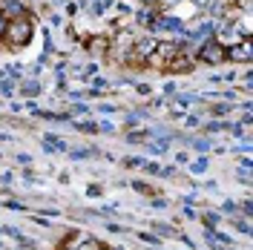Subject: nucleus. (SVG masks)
Returning <instances> with one entry per match:
<instances>
[{"instance_id":"f257e3e1","label":"nucleus","mask_w":253,"mask_h":250,"mask_svg":"<svg viewBox=\"0 0 253 250\" xmlns=\"http://www.w3.org/2000/svg\"><path fill=\"white\" fill-rule=\"evenodd\" d=\"M3 41H9V46H12V49L26 46V43L32 41V20H29L26 15L12 17V20H9V26H6Z\"/></svg>"},{"instance_id":"f03ea898","label":"nucleus","mask_w":253,"mask_h":250,"mask_svg":"<svg viewBox=\"0 0 253 250\" xmlns=\"http://www.w3.org/2000/svg\"><path fill=\"white\" fill-rule=\"evenodd\" d=\"M199 61L210 63V66H219V63H224V61H227V58H224V46H221L219 41H205V43H202V49H199Z\"/></svg>"},{"instance_id":"7ed1b4c3","label":"nucleus","mask_w":253,"mask_h":250,"mask_svg":"<svg viewBox=\"0 0 253 250\" xmlns=\"http://www.w3.org/2000/svg\"><path fill=\"white\" fill-rule=\"evenodd\" d=\"M224 58H227V61H233V63H251L253 61V43L245 38L242 43L224 49Z\"/></svg>"},{"instance_id":"20e7f679","label":"nucleus","mask_w":253,"mask_h":250,"mask_svg":"<svg viewBox=\"0 0 253 250\" xmlns=\"http://www.w3.org/2000/svg\"><path fill=\"white\" fill-rule=\"evenodd\" d=\"M132 49H135V61H150L153 58V52H156V41L153 38H141V41H135L132 43Z\"/></svg>"},{"instance_id":"39448f33","label":"nucleus","mask_w":253,"mask_h":250,"mask_svg":"<svg viewBox=\"0 0 253 250\" xmlns=\"http://www.w3.org/2000/svg\"><path fill=\"white\" fill-rule=\"evenodd\" d=\"M0 15H6L9 20H12V17L26 15V9H23V3H20V0H3V6H0Z\"/></svg>"},{"instance_id":"423d86ee","label":"nucleus","mask_w":253,"mask_h":250,"mask_svg":"<svg viewBox=\"0 0 253 250\" xmlns=\"http://www.w3.org/2000/svg\"><path fill=\"white\" fill-rule=\"evenodd\" d=\"M20 92L26 95V98H35V95L41 92V83H38V81H35V78L23 81V83H20Z\"/></svg>"},{"instance_id":"0eeeda50","label":"nucleus","mask_w":253,"mask_h":250,"mask_svg":"<svg viewBox=\"0 0 253 250\" xmlns=\"http://www.w3.org/2000/svg\"><path fill=\"white\" fill-rule=\"evenodd\" d=\"M170 72H190V58H170Z\"/></svg>"},{"instance_id":"6e6552de","label":"nucleus","mask_w":253,"mask_h":250,"mask_svg":"<svg viewBox=\"0 0 253 250\" xmlns=\"http://www.w3.org/2000/svg\"><path fill=\"white\" fill-rule=\"evenodd\" d=\"M89 49H92V55H104L107 52V41L104 38H92L89 41Z\"/></svg>"},{"instance_id":"1a4fd4ad","label":"nucleus","mask_w":253,"mask_h":250,"mask_svg":"<svg viewBox=\"0 0 253 250\" xmlns=\"http://www.w3.org/2000/svg\"><path fill=\"white\" fill-rule=\"evenodd\" d=\"M190 170H193V172H205V170H207V158H199V161H196Z\"/></svg>"},{"instance_id":"9d476101","label":"nucleus","mask_w":253,"mask_h":250,"mask_svg":"<svg viewBox=\"0 0 253 250\" xmlns=\"http://www.w3.org/2000/svg\"><path fill=\"white\" fill-rule=\"evenodd\" d=\"M6 26H9V17L0 15V41H3V35H6Z\"/></svg>"},{"instance_id":"9b49d317","label":"nucleus","mask_w":253,"mask_h":250,"mask_svg":"<svg viewBox=\"0 0 253 250\" xmlns=\"http://www.w3.org/2000/svg\"><path fill=\"white\" fill-rule=\"evenodd\" d=\"M156 233L158 236H173V230H170V227H164V224H156Z\"/></svg>"},{"instance_id":"f8f14e48","label":"nucleus","mask_w":253,"mask_h":250,"mask_svg":"<svg viewBox=\"0 0 253 250\" xmlns=\"http://www.w3.org/2000/svg\"><path fill=\"white\" fill-rule=\"evenodd\" d=\"M239 233H245V236L251 233V224H248V221H245V219L239 221Z\"/></svg>"},{"instance_id":"ddd939ff","label":"nucleus","mask_w":253,"mask_h":250,"mask_svg":"<svg viewBox=\"0 0 253 250\" xmlns=\"http://www.w3.org/2000/svg\"><path fill=\"white\" fill-rule=\"evenodd\" d=\"M126 141H129V144H138V141H144V132H132Z\"/></svg>"},{"instance_id":"4468645a","label":"nucleus","mask_w":253,"mask_h":250,"mask_svg":"<svg viewBox=\"0 0 253 250\" xmlns=\"http://www.w3.org/2000/svg\"><path fill=\"white\" fill-rule=\"evenodd\" d=\"M144 170H147V172H156V175H158V172H161V167H158V164H144Z\"/></svg>"},{"instance_id":"2eb2a0df","label":"nucleus","mask_w":253,"mask_h":250,"mask_svg":"<svg viewBox=\"0 0 253 250\" xmlns=\"http://www.w3.org/2000/svg\"><path fill=\"white\" fill-rule=\"evenodd\" d=\"M3 207H9V210H23V207H20V204H17V202H6V204H3Z\"/></svg>"},{"instance_id":"dca6fc26","label":"nucleus","mask_w":253,"mask_h":250,"mask_svg":"<svg viewBox=\"0 0 253 250\" xmlns=\"http://www.w3.org/2000/svg\"><path fill=\"white\" fill-rule=\"evenodd\" d=\"M158 3H161L164 9H170V6H175V3H178V0H158Z\"/></svg>"},{"instance_id":"f3484780","label":"nucleus","mask_w":253,"mask_h":250,"mask_svg":"<svg viewBox=\"0 0 253 250\" xmlns=\"http://www.w3.org/2000/svg\"><path fill=\"white\" fill-rule=\"evenodd\" d=\"M196 3H199V6H207V0H196Z\"/></svg>"},{"instance_id":"a211bd4d","label":"nucleus","mask_w":253,"mask_h":250,"mask_svg":"<svg viewBox=\"0 0 253 250\" xmlns=\"http://www.w3.org/2000/svg\"><path fill=\"white\" fill-rule=\"evenodd\" d=\"M141 3H156V0H141Z\"/></svg>"},{"instance_id":"6ab92c4d","label":"nucleus","mask_w":253,"mask_h":250,"mask_svg":"<svg viewBox=\"0 0 253 250\" xmlns=\"http://www.w3.org/2000/svg\"><path fill=\"white\" fill-rule=\"evenodd\" d=\"M0 250H3V245H0Z\"/></svg>"}]
</instances>
